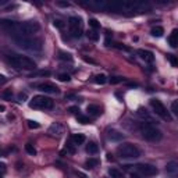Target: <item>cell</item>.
<instances>
[{"label": "cell", "instance_id": "cell-1", "mask_svg": "<svg viewBox=\"0 0 178 178\" xmlns=\"http://www.w3.org/2000/svg\"><path fill=\"white\" fill-rule=\"evenodd\" d=\"M81 4L95 10H106L111 13H118L124 15H138L150 11L147 3L132 2V0H121V2H106V0H85Z\"/></svg>", "mask_w": 178, "mask_h": 178}, {"label": "cell", "instance_id": "cell-2", "mask_svg": "<svg viewBox=\"0 0 178 178\" xmlns=\"http://www.w3.org/2000/svg\"><path fill=\"white\" fill-rule=\"evenodd\" d=\"M0 28L8 32L10 35L15 38H31V35L36 33L39 31V24L36 21H11V19L0 18Z\"/></svg>", "mask_w": 178, "mask_h": 178}, {"label": "cell", "instance_id": "cell-3", "mask_svg": "<svg viewBox=\"0 0 178 178\" xmlns=\"http://www.w3.org/2000/svg\"><path fill=\"white\" fill-rule=\"evenodd\" d=\"M15 44L22 50H28V52H40L43 43L40 39L35 38H15L14 39Z\"/></svg>", "mask_w": 178, "mask_h": 178}, {"label": "cell", "instance_id": "cell-4", "mask_svg": "<svg viewBox=\"0 0 178 178\" xmlns=\"http://www.w3.org/2000/svg\"><path fill=\"white\" fill-rule=\"evenodd\" d=\"M139 131H141L142 136L147 141H152V142H156V141H160L163 138V134L159 128H156V125L153 124H149V122H141L139 124Z\"/></svg>", "mask_w": 178, "mask_h": 178}, {"label": "cell", "instance_id": "cell-5", "mask_svg": "<svg viewBox=\"0 0 178 178\" xmlns=\"http://www.w3.org/2000/svg\"><path fill=\"white\" fill-rule=\"evenodd\" d=\"M8 61L11 63V66L15 67L18 70H27V71H31V70L36 68V64L32 58L27 57V56H11L8 58Z\"/></svg>", "mask_w": 178, "mask_h": 178}, {"label": "cell", "instance_id": "cell-6", "mask_svg": "<svg viewBox=\"0 0 178 178\" xmlns=\"http://www.w3.org/2000/svg\"><path fill=\"white\" fill-rule=\"evenodd\" d=\"M117 155L122 159H138L141 156V150L135 145L125 142V143H121L117 147Z\"/></svg>", "mask_w": 178, "mask_h": 178}, {"label": "cell", "instance_id": "cell-7", "mask_svg": "<svg viewBox=\"0 0 178 178\" xmlns=\"http://www.w3.org/2000/svg\"><path fill=\"white\" fill-rule=\"evenodd\" d=\"M53 106H54L53 100L43 95L33 96V99L29 102V107L36 108V110H50V108H53Z\"/></svg>", "mask_w": 178, "mask_h": 178}, {"label": "cell", "instance_id": "cell-8", "mask_svg": "<svg viewBox=\"0 0 178 178\" xmlns=\"http://www.w3.org/2000/svg\"><path fill=\"white\" fill-rule=\"evenodd\" d=\"M150 106H152L153 113H155L156 116L161 117L163 120H167V121H171V120H172L171 116H170V113H168V110H167L166 106H164L160 100L152 99V100H150Z\"/></svg>", "mask_w": 178, "mask_h": 178}, {"label": "cell", "instance_id": "cell-9", "mask_svg": "<svg viewBox=\"0 0 178 178\" xmlns=\"http://www.w3.org/2000/svg\"><path fill=\"white\" fill-rule=\"evenodd\" d=\"M68 29L72 38H81L82 35V22L78 17H70L68 18Z\"/></svg>", "mask_w": 178, "mask_h": 178}, {"label": "cell", "instance_id": "cell-10", "mask_svg": "<svg viewBox=\"0 0 178 178\" xmlns=\"http://www.w3.org/2000/svg\"><path fill=\"white\" fill-rule=\"evenodd\" d=\"M135 170L141 172L142 175H146V177H152V175H156L159 172V170L152 164H138V166H135Z\"/></svg>", "mask_w": 178, "mask_h": 178}, {"label": "cell", "instance_id": "cell-11", "mask_svg": "<svg viewBox=\"0 0 178 178\" xmlns=\"http://www.w3.org/2000/svg\"><path fill=\"white\" fill-rule=\"evenodd\" d=\"M38 88H39V91L46 92V93H58V92H60V89H58L54 83H50V82L39 83Z\"/></svg>", "mask_w": 178, "mask_h": 178}, {"label": "cell", "instance_id": "cell-12", "mask_svg": "<svg viewBox=\"0 0 178 178\" xmlns=\"http://www.w3.org/2000/svg\"><path fill=\"white\" fill-rule=\"evenodd\" d=\"M49 134L52 135H56V136H61L64 134V125L60 124V122H53L52 125L49 127Z\"/></svg>", "mask_w": 178, "mask_h": 178}, {"label": "cell", "instance_id": "cell-13", "mask_svg": "<svg viewBox=\"0 0 178 178\" xmlns=\"http://www.w3.org/2000/svg\"><path fill=\"white\" fill-rule=\"evenodd\" d=\"M138 56L143 61H146V63H153V61H155V54H153L152 52H149V50L139 49L138 50Z\"/></svg>", "mask_w": 178, "mask_h": 178}, {"label": "cell", "instance_id": "cell-14", "mask_svg": "<svg viewBox=\"0 0 178 178\" xmlns=\"http://www.w3.org/2000/svg\"><path fill=\"white\" fill-rule=\"evenodd\" d=\"M136 113H138V116L141 117V118H143V120H145V122H149V124H153V122H155V120H153V117L150 116L149 113H147V111H146V108H143V107H139Z\"/></svg>", "mask_w": 178, "mask_h": 178}, {"label": "cell", "instance_id": "cell-15", "mask_svg": "<svg viewBox=\"0 0 178 178\" xmlns=\"http://www.w3.org/2000/svg\"><path fill=\"white\" fill-rule=\"evenodd\" d=\"M107 135H108V139L114 141V142H118V141H121V139H124V134L117 129H108Z\"/></svg>", "mask_w": 178, "mask_h": 178}, {"label": "cell", "instance_id": "cell-16", "mask_svg": "<svg viewBox=\"0 0 178 178\" xmlns=\"http://www.w3.org/2000/svg\"><path fill=\"white\" fill-rule=\"evenodd\" d=\"M166 171L168 172L170 175H177V172H178V163L177 161H168L167 163V166H166Z\"/></svg>", "mask_w": 178, "mask_h": 178}, {"label": "cell", "instance_id": "cell-17", "mask_svg": "<svg viewBox=\"0 0 178 178\" xmlns=\"http://www.w3.org/2000/svg\"><path fill=\"white\" fill-rule=\"evenodd\" d=\"M86 111H88L91 116H93V117H97V116L102 114V110H100V107L97 104H89L88 107H86Z\"/></svg>", "mask_w": 178, "mask_h": 178}, {"label": "cell", "instance_id": "cell-18", "mask_svg": "<svg viewBox=\"0 0 178 178\" xmlns=\"http://www.w3.org/2000/svg\"><path fill=\"white\" fill-rule=\"evenodd\" d=\"M168 43L171 47H177V44H178V31L177 29H172V32L170 33Z\"/></svg>", "mask_w": 178, "mask_h": 178}, {"label": "cell", "instance_id": "cell-19", "mask_svg": "<svg viewBox=\"0 0 178 178\" xmlns=\"http://www.w3.org/2000/svg\"><path fill=\"white\" fill-rule=\"evenodd\" d=\"M71 139H72V142H74V145H82L83 142L86 141V138H85L83 134H74Z\"/></svg>", "mask_w": 178, "mask_h": 178}, {"label": "cell", "instance_id": "cell-20", "mask_svg": "<svg viewBox=\"0 0 178 178\" xmlns=\"http://www.w3.org/2000/svg\"><path fill=\"white\" fill-rule=\"evenodd\" d=\"M108 174H110L111 178H124V172L118 168H108Z\"/></svg>", "mask_w": 178, "mask_h": 178}, {"label": "cell", "instance_id": "cell-21", "mask_svg": "<svg viewBox=\"0 0 178 178\" xmlns=\"http://www.w3.org/2000/svg\"><path fill=\"white\" fill-rule=\"evenodd\" d=\"M86 152H88L89 155H96V153L99 152V146H97L95 142H89L88 146H86Z\"/></svg>", "mask_w": 178, "mask_h": 178}, {"label": "cell", "instance_id": "cell-22", "mask_svg": "<svg viewBox=\"0 0 178 178\" xmlns=\"http://www.w3.org/2000/svg\"><path fill=\"white\" fill-rule=\"evenodd\" d=\"M150 33H152L153 36H156V38H160V36H163L164 29H163V27H153Z\"/></svg>", "mask_w": 178, "mask_h": 178}, {"label": "cell", "instance_id": "cell-23", "mask_svg": "<svg viewBox=\"0 0 178 178\" xmlns=\"http://www.w3.org/2000/svg\"><path fill=\"white\" fill-rule=\"evenodd\" d=\"M11 97H13V91H11V89H4V91L0 93V99H3V100H11Z\"/></svg>", "mask_w": 178, "mask_h": 178}, {"label": "cell", "instance_id": "cell-24", "mask_svg": "<svg viewBox=\"0 0 178 178\" xmlns=\"http://www.w3.org/2000/svg\"><path fill=\"white\" fill-rule=\"evenodd\" d=\"M106 81H107V78H106L104 74H97V75H95V78H93V82L95 83H99V85L106 83Z\"/></svg>", "mask_w": 178, "mask_h": 178}, {"label": "cell", "instance_id": "cell-25", "mask_svg": "<svg viewBox=\"0 0 178 178\" xmlns=\"http://www.w3.org/2000/svg\"><path fill=\"white\" fill-rule=\"evenodd\" d=\"M86 36H88L91 40H93V42L99 40V33H97V31H95V29H89L88 32H86Z\"/></svg>", "mask_w": 178, "mask_h": 178}, {"label": "cell", "instance_id": "cell-26", "mask_svg": "<svg viewBox=\"0 0 178 178\" xmlns=\"http://www.w3.org/2000/svg\"><path fill=\"white\" fill-rule=\"evenodd\" d=\"M58 58H60V60H64V61H72V56L70 54V53H66V52L58 53Z\"/></svg>", "mask_w": 178, "mask_h": 178}, {"label": "cell", "instance_id": "cell-27", "mask_svg": "<svg viewBox=\"0 0 178 178\" xmlns=\"http://www.w3.org/2000/svg\"><path fill=\"white\" fill-rule=\"evenodd\" d=\"M85 166H86V168H93V167L99 166V160H97V159H89Z\"/></svg>", "mask_w": 178, "mask_h": 178}, {"label": "cell", "instance_id": "cell-28", "mask_svg": "<svg viewBox=\"0 0 178 178\" xmlns=\"http://www.w3.org/2000/svg\"><path fill=\"white\" fill-rule=\"evenodd\" d=\"M25 150H27V153H28V155H31V156H35L36 155V149L31 143L25 145Z\"/></svg>", "mask_w": 178, "mask_h": 178}, {"label": "cell", "instance_id": "cell-29", "mask_svg": "<svg viewBox=\"0 0 178 178\" xmlns=\"http://www.w3.org/2000/svg\"><path fill=\"white\" fill-rule=\"evenodd\" d=\"M77 121L81 122V124H89V122H91V120H89V117H86V116H81V114H78Z\"/></svg>", "mask_w": 178, "mask_h": 178}, {"label": "cell", "instance_id": "cell-30", "mask_svg": "<svg viewBox=\"0 0 178 178\" xmlns=\"http://www.w3.org/2000/svg\"><path fill=\"white\" fill-rule=\"evenodd\" d=\"M89 27H91L92 29H95V31H96L97 28L100 27V24H99V21H97V19H95V18H91V19H89Z\"/></svg>", "mask_w": 178, "mask_h": 178}, {"label": "cell", "instance_id": "cell-31", "mask_svg": "<svg viewBox=\"0 0 178 178\" xmlns=\"http://www.w3.org/2000/svg\"><path fill=\"white\" fill-rule=\"evenodd\" d=\"M28 127L31 128V129H38L39 127H40V124L36 121H33V120H28Z\"/></svg>", "mask_w": 178, "mask_h": 178}, {"label": "cell", "instance_id": "cell-32", "mask_svg": "<svg viewBox=\"0 0 178 178\" xmlns=\"http://www.w3.org/2000/svg\"><path fill=\"white\" fill-rule=\"evenodd\" d=\"M167 58H168V61L171 63L172 67H177V66H178V61H177V58H175V56L168 54V56H167Z\"/></svg>", "mask_w": 178, "mask_h": 178}, {"label": "cell", "instance_id": "cell-33", "mask_svg": "<svg viewBox=\"0 0 178 178\" xmlns=\"http://www.w3.org/2000/svg\"><path fill=\"white\" fill-rule=\"evenodd\" d=\"M171 111H172V114H175V116L178 114V102L177 100H174V102L171 103Z\"/></svg>", "mask_w": 178, "mask_h": 178}, {"label": "cell", "instance_id": "cell-34", "mask_svg": "<svg viewBox=\"0 0 178 178\" xmlns=\"http://www.w3.org/2000/svg\"><path fill=\"white\" fill-rule=\"evenodd\" d=\"M53 25H54L56 28H58V29H63L64 28V22L61 21V19H54V21H53Z\"/></svg>", "mask_w": 178, "mask_h": 178}, {"label": "cell", "instance_id": "cell-35", "mask_svg": "<svg viewBox=\"0 0 178 178\" xmlns=\"http://www.w3.org/2000/svg\"><path fill=\"white\" fill-rule=\"evenodd\" d=\"M58 79H60L61 82H68V81H70V75L68 74H60V75H58Z\"/></svg>", "mask_w": 178, "mask_h": 178}, {"label": "cell", "instance_id": "cell-36", "mask_svg": "<svg viewBox=\"0 0 178 178\" xmlns=\"http://www.w3.org/2000/svg\"><path fill=\"white\" fill-rule=\"evenodd\" d=\"M6 172H7V167H6L4 163H0V177L2 175H4Z\"/></svg>", "mask_w": 178, "mask_h": 178}, {"label": "cell", "instance_id": "cell-37", "mask_svg": "<svg viewBox=\"0 0 178 178\" xmlns=\"http://www.w3.org/2000/svg\"><path fill=\"white\" fill-rule=\"evenodd\" d=\"M122 81V78H120V77H113V78H110V83H113V85H116V83H120Z\"/></svg>", "mask_w": 178, "mask_h": 178}, {"label": "cell", "instance_id": "cell-38", "mask_svg": "<svg viewBox=\"0 0 178 178\" xmlns=\"http://www.w3.org/2000/svg\"><path fill=\"white\" fill-rule=\"evenodd\" d=\"M56 6H58V7H64V8H67V7H70V3H66V2H57V3H56Z\"/></svg>", "mask_w": 178, "mask_h": 178}, {"label": "cell", "instance_id": "cell-39", "mask_svg": "<svg viewBox=\"0 0 178 178\" xmlns=\"http://www.w3.org/2000/svg\"><path fill=\"white\" fill-rule=\"evenodd\" d=\"M68 111L70 113H77V111H79V108L75 107V106H71V107H68Z\"/></svg>", "mask_w": 178, "mask_h": 178}, {"label": "cell", "instance_id": "cell-40", "mask_svg": "<svg viewBox=\"0 0 178 178\" xmlns=\"http://www.w3.org/2000/svg\"><path fill=\"white\" fill-rule=\"evenodd\" d=\"M6 82H7V78H6L4 75L0 74V85H3V83H6Z\"/></svg>", "mask_w": 178, "mask_h": 178}, {"label": "cell", "instance_id": "cell-41", "mask_svg": "<svg viewBox=\"0 0 178 178\" xmlns=\"http://www.w3.org/2000/svg\"><path fill=\"white\" fill-rule=\"evenodd\" d=\"M27 99V93H18V100H25Z\"/></svg>", "mask_w": 178, "mask_h": 178}, {"label": "cell", "instance_id": "cell-42", "mask_svg": "<svg viewBox=\"0 0 178 178\" xmlns=\"http://www.w3.org/2000/svg\"><path fill=\"white\" fill-rule=\"evenodd\" d=\"M67 147H68L70 153H74V152H75V149H74V147H72V145H71V143H67Z\"/></svg>", "mask_w": 178, "mask_h": 178}, {"label": "cell", "instance_id": "cell-43", "mask_svg": "<svg viewBox=\"0 0 178 178\" xmlns=\"http://www.w3.org/2000/svg\"><path fill=\"white\" fill-rule=\"evenodd\" d=\"M77 174H78V175H79V177H81V178H86V175H83V174H82V172H81V171H78V172H77Z\"/></svg>", "mask_w": 178, "mask_h": 178}, {"label": "cell", "instance_id": "cell-44", "mask_svg": "<svg viewBox=\"0 0 178 178\" xmlns=\"http://www.w3.org/2000/svg\"><path fill=\"white\" fill-rule=\"evenodd\" d=\"M6 110V107H4V106H3V104H0V113H3V111H4Z\"/></svg>", "mask_w": 178, "mask_h": 178}, {"label": "cell", "instance_id": "cell-45", "mask_svg": "<svg viewBox=\"0 0 178 178\" xmlns=\"http://www.w3.org/2000/svg\"><path fill=\"white\" fill-rule=\"evenodd\" d=\"M131 178H139L138 174H131Z\"/></svg>", "mask_w": 178, "mask_h": 178}, {"label": "cell", "instance_id": "cell-46", "mask_svg": "<svg viewBox=\"0 0 178 178\" xmlns=\"http://www.w3.org/2000/svg\"><path fill=\"white\" fill-rule=\"evenodd\" d=\"M0 156H2V150H0Z\"/></svg>", "mask_w": 178, "mask_h": 178}]
</instances>
